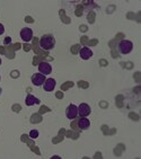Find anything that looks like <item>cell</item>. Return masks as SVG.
I'll use <instances>...</instances> for the list:
<instances>
[{"instance_id": "cell-16", "label": "cell", "mask_w": 141, "mask_h": 159, "mask_svg": "<svg viewBox=\"0 0 141 159\" xmlns=\"http://www.w3.org/2000/svg\"><path fill=\"white\" fill-rule=\"evenodd\" d=\"M1 62H2V61H1V58H0V66H1Z\"/></svg>"}, {"instance_id": "cell-3", "label": "cell", "mask_w": 141, "mask_h": 159, "mask_svg": "<svg viewBox=\"0 0 141 159\" xmlns=\"http://www.w3.org/2000/svg\"><path fill=\"white\" fill-rule=\"evenodd\" d=\"M66 116L69 120H74L78 116V106L75 104H69V106L66 110Z\"/></svg>"}, {"instance_id": "cell-17", "label": "cell", "mask_w": 141, "mask_h": 159, "mask_svg": "<svg viewBox=\"0 0 141 159\" xmlns=\"http://www.w3.org/2000/svg\"><path fill=\"white\" fill-rule=\"evenodd\" d=\"M0 80H1V77H0Z\"/></svg>"}, {"instance_id": "cell-2", "label": "cell", "mask_w": 141, "mask_h": 159, "mask_svg": "<svg viewBox=\"0 0 141 159\" xmlns=\"http://www.w3.org/2000/svg\"><path fill=\"white\" fill-rule=\"evenodd\" d=\"M117 49H119V52L122 53V54H129L132 50H133V44L129 40H123L119 43Z\"/></svg>"}, {"instance_id": "cell-6", "label": "cell", "mask_w": 141, "mask_h": 159, "mask_svg": "<svg viewBox=\"0 0 141 159\" xmlns=\"http://www.w3.org/2000/svg\"><path fill=\"white\" fill-rule=\"evenodd\" d=\"M39 71H40V74L46 76V75H50L52 72V67L49 62H41L39 64Z\"/></svg>"}, {"instance_id": "cell-4", "label": "cell", "mask_w": 141, "mask_h": 159, "mask_svg": "<svg viewBox=\"0 0 141 159\" xmlns=\"http://www.w3.org/2000/svg\"><path fill=\"white\" fill-rule=\"evenodd\" d=\"M92 112V108L87 103H81V104L78 106V115L80 117H87Z\"/></svg>"}, {"instance_id": "cell-7", "label": "cell", "mask_w": 141, "mask_h": 159, "mask_svg": "<svg viewBox=\"0 0 141 159\" xmlns=\"http://www.w3.org/2000/svg\"><path fill=\"white\" fill-rule=\"evenodd\" d=\"M45 80H46L45 76L40 74V72L34 74L33 76H32V83H33V85H35V86H42Z\"/></svg>"}, {"instance_id": "cell-13", "label": "cell", "mask_w": 141, "mask_h": 159, "mask_svg": "<svg viewBox=\"0 0 141 159\" xmlns=\"http://www.w3.org/2000/svg\"><path fill=\"white\" fill-rule=\"evenodd\" d=\"M5 33V27H3V25L0 23V35H2Z\"/></svg>"}, {"instance_id": "cell-14", "label": "cell", "mask_w": 141, "mask_h": 159, "mask_svg": "<svg viewBox=\"0 0 141 159\" xmlns=\"http://www.w3.org/2000/svg\"><path fill=\"white\" fill-rule=\"evenodd\" d=\"M8 43V42H10V39H9V37H8V39H6V41H5V43Z\"/></svg>"}, {"instance_id": "cell-12", "label": "cell", "mask_w": 141, "mask_h": 159, "mask_svg": "<svg viewBox=\"0 0 141 159\" xmlns=\"http://www.w3.org/2000/svg\"><path fill=\"white\" fill-rule=\"evenodd\" d=\"M30 137L33 139H36L37 137H39V131H37V130H32V131L30 132Z\"/></svg>"}, {"instance_id": "cell-11", "label": "cell", "mask_w": 141, "mask_h": 159, "mask_svg": "<svg viewBox=\"0 0 141 159\" xmlns=\"http://www.w3.org/2000/svg\"><path fill=\"white\" fill-rule=\"evenodd\" d=\"M78 126L80 130H88L90 126V121L87 117H80L78 121Z\"/></svg>"}, {"instance_id": "cell-10", "label": "cell", "mask_w": 141, "mask_h": 159, "mask_svg": "<svg viewBox=\"0 0 141 159\" xmlns=\"http://www.w3.org/2000/svg\"><path fill=\"white\" fill-rule=\"evenodd\" d=\"M25 104L27 105V106L37 105V104H40V99L36 98L34 95H32V94H28V95L26 96V98H25Z\"/></svg>"}, {"instance_id": "cell-9", "label": "cell", "mask_w": 141, "mask_h": 159, "mask_svg": "<svg viewBox=\"0 0 141 159\" xmlns=\"http://www.w3.org/2000/svg\"><path fill=\"white\" fill-rule=\"evenodd\" d=\"M55 85H57L55 79H53V78H49V79H46L45 81H44L43 88H44L45 92H53L54 88H55Z\"/></svg>"}, {"instance_id": "cell-5", "label": "cell", "mask_w": 141, "mask_h": 159, "mask_svg": "<svg viewBox=\"0 0 141 159\" xmlns=\"http://www.w3.org/2000/svg\"><path fill=\"white\" fill-rule=\"evenodd\" d=\"M20 37L24 42H30L33 39V31L30 27H24L20 31Z\"/></svg>"}, {"instance_id": "cell-1", "label": "cell", "mask_w": 141, "mask_h": 159, "mask_svg": "<svg viewBox=\"0 0 141 159\" xmlns=\"http://www.w3.org/2000/svg\"><path fill=\"white\" fill-rule=\"evenodd\" d=\"M40 46L45 51H50L55 46V39L51 34H45L42 35L40 39Z\"/></svg>"}, {"instance_id": "cell-15", "label": "cell", "mask_w": 141, "mask_h": 159, "mask_svg": "<svg viewBox=\"0 0 141 159\" xmlns=\"http://www.w3.org/2000/svg\"><path fill=\"white\" fill-rule=\"evenodd\" d=\"M1 93H2V89L0 88V95H1Z\"/></svg>"}, {"instance_id": "cell-8", "label": "cell", "mask_w": 141, "mask_h": 159, "mask_svg": "<svg viewBox=\"0 0 141 159\" xmlns=\"http://www.w3.org/2000/svg\"><path fill=\"white\" fill-rule=\"evenodd\" d=\"M79 55L83 60H89L93 57V51L89 48H87V46H84V48L80 49Z\"/></svg>"}]
</instances>
